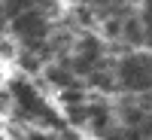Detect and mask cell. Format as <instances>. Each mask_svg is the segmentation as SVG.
I'll list each match as a JSON object with an SVG mask.
<instances>
[{
  "label": "cell",
  "mask_w": 152,
  "mask_h": 140,
  "mask_svg": "<svg viewBox=\"0 0 152 140\" xmlns=\"http://www.w3.org/2000/svg\"><path fill=\"white\" fill-rule=\"evenodd\" d=\"M12 34H15L18 40L28 46V49L43 46L46 34H49L43 12H40V9H34V6H21V12H18L15 18H12Z\"/></svg>",
  "instance_id": "cell-1"
},
{
  "label": "cell",
  "mask_w": 152,
  "mask_h": 140,
  "mask_svg": "<svg viewBox=\"0 0 152 140\" xmlns=\"http://www.w3.org/2000/svg\"><path fill=\"white\" fill-rule=\"evenodd\" d=\"M119 82L131 92H149L152 88V58L149 55H128L119 64Z\"/></svg>",
  "instance_id": "cell-2"
},
{
  "label": "cell",
  "mask_w": 152,
  "mask_h": 140,
  "mask_svg": "<svg viewBox=\"0 0 152 140\" xmlns=\"http://www.w3.org/2000/svg\"><path fill=\"white\" fill-rule=\"evenodd\" d=\"M100 64V43L94 40V37H85V40L76 46V61H73V67L79 70V73H94Z\"/></svg>",
  "instance_id": "cell-3"
},
{
  "label": "cell",
  "mask_w": 152,
  "mask_h": 140,
  "mask_svg": "<svg viewBox=\"0 0 152 140\" xmlns=\"http://www.w3.org/2000/svg\"><path fill=\"white\" fill-rule=\"evenodd\" d=\"M49 79H52L55 85H61L67 92V88H76V79H73V73H70V67H49Z\"/></svg>",
  "instance_id": "cell-4"
},
{
  "label": "cell",
  "mask_w": 152,
  "mask_h": 140,
  "mask_svg": "<svg viewBox=\"0 0 152 140\" xmlns=\"http://www.w3.org/2000/svg\"><path fill=\"white\" fill-rule=\"evenodd\" d=\"M125 37H128L131 43H143V34H140V21L131 18L128 24H125Z\"/></svg>",
  "instance_id": "cell-5"
},
{
  "label": "cell",
  "mask_w": 152,
  "mask_h": 140,
  "mask_svg": "<svg viewBox=\"0 0 152 140\" xmlns=\"http://www.w3.org/2000/svg\"><path fill=\"white\" fill-rule=\"evenodd\" d=\"M143 24L149 28V43H152V6H146V12H143Z\"/></svg>",
  "instance_id": "cell-6"
}]
</instances>
